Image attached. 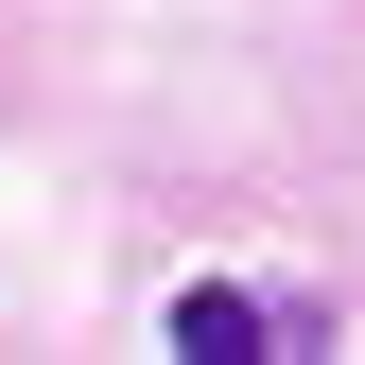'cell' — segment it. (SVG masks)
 <instances>
[{
    "label": "cell",
    "mask_w": 365,
    "mask_h": 365,
    "mask_svg": "<svg viewBox=\"0 0 365 365\" xmlns=\"http://www.w3.org/2000/svg\"><path fill=\"white\" fill-rule=\"evenodd\" d=\"M174 348H192V365H244V348H296V331H279V296H244V279H192V296H174Z\"/></svg>",
    "instance_id": "cell-1"
}]
</instances>
